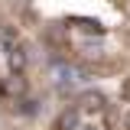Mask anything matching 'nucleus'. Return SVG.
<instances>
[{"mask_svg": "<svg viewBox=\"0 0 130 130\" xmlns=\"http://www.w3.org/2000/svg\"><path fill=\"white\" fill-rule=\"evenodd\" d=\"M124 98H127V101H130V81H127V85H124Z\"/></svg>", "mask_w": 130, "mask_h": 130, "instance_id": "nucleus-1", "label": "nucleus"}, {"mask_svg": "<svg viewBox=\"0 0 130 130\" xmlns=\"http://www.w3.org/2000/svg\"><path fill=\"white\" fill-rule=\"evenodd\" d=\"M124 124H127V130H130V114H127V120H124Z\"/></svg>", "mask_w": 130, "mask_h": 130, "instance_id": "nucleus-2", "label": "nucleus"}, {"mask_svg": "<svg viewBox=\"0 0 130 130\" xmlns=\"http://www.w3.org/2000/svg\"><path fill=\"white\" fill-rule=\"evenodd\" d=\"M78 130H91V127H78Z\"/></svg>", "mask_w": 130, "mask_h": 130, "instance_id": "nucleus-3", "label": "nucleus"}]
</instances>
